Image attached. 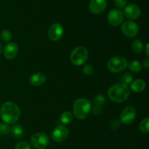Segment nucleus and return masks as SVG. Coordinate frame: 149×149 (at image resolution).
<instances>
[{"label":"nucleus","mask_w":149,"mask_h":149,"mask_svg":"<svg viewBox=\"0 0 149 149\" xmlns=\"http://www.w3.org/2000/svg\"><path fill=\"white\" fill-rule=\"evenodd\" d=\"M20 111L17 104L13 102H5L0 108V116L4 123L14 125L19 119Z\"/></svg>","instance_id":"obj_1"},{"label":"nucleus","mask_w":149,"mask_h":149,"mask_svg":"<svg viewBox=\"0 0 149 149\" xmlns=\"http://www.w3.org/2000/svg\"><path fill=\"white\" fill-rule=\"evenodd\" d=\"M130 94V87L124 83L113 84L108 90V96L115 103H123L126 101Z\"/></svg>","instance_id":"obj_2"},{"label":"nucleus","mask_w":149,"mask_h":149,"mask_svg":"<svg viewBox=\"0 0 149 149\" xmlns=\"http://www.w3.org/2000/svg\"><path fill=\"white\" fill-rule=\"evenodd\" d=\"M91 102L86 98H79L73 106L74 115L77 119L82 120L85 119L91 110Z\"/></svg>","instance_id":"obj_3"},{"label":"nucleus","mask_w":149,"mask_h":149,"mask_svg":"<svg viewBox=\"0 0 149 149\" xmlns=\"http://www.w3.org/2000/svg\"><path fill=\"white\" fill-rule=\"evenodd\" d=\"M128 61L123 56H114L111 58L107 63V68L113 73H119L126 69Z\"/></svg>","instance_id":"obj_4"},{"label":"nucleus","mask_w":149,"mask_h":149,"mask_svg":"<svg viewBox=\"0 0 149 149\" xmlns=\"http://www.w3.org/2000/svg\"><path fill=\"white\" fill-rule=\"evenodd\" d=\"M88 57V51L83 46H79L73 49L70 55L71 62L74 65H81L87 61Z\"/></svg>","instance_id":"obj_5"},{"label":"nucleus","mask_w":149,"mask_h":149,"mask_svg":"<svg viewBox=\"0 0 149 149\" xmlns=\"http://www.w3.org/2000/svg\"><path fill=\"white\" fill-rule=\"evenodd\" d=\"M49 141V137L44 132H36L31 138V144L36 149H45Z\"/></svg>","instance_id":"obj_6"},{"label":"nucleus","mask_w":149,"mask_h":149,"mask_svg":"<svg viewBox=\"0 0 149 149\" xmlns=\"http://www.w3.org/2000/svg\"><path fill=\"white\" fill-rule=\"evenodd\" d=\"M136 109L132 106H127L122 111L120 116V122L125 125H130L136 119Z\"/></svg>","instance_id":"obj_7"},{"label":"nucleus","mask_w":149,"mask_h":149,"mask_svg":"<svg viewBox=\"0 0 149 149\" xmlns=\"http://www.w3.org/2000/svg\"><path fill=\"white\" fill-rule=\"evenodd\" d=\"M69 135L68 128L64 125H58L52 132V139L54 142L61 143L67 139Z\"/></svg>","instance_id":"obj_8"},{"label":"nucleus","mask_w":149,"mask_h":149,"mask_svg":"<svg viewBox=\"0 0 149 149\" xmlns=\"http://www.w3.org/2000/svg\"><path fill=\"white\" fill-rule=\"evenodd\" d=\"M122 31L128 37H135L139 33V27L136 23L132 20H127L122 25Z\"/></svg>","instance_id":"obj_9"},{"label":"nucleus","mask_w":149,"mask_h":149,"mask_svg":"<svg viewBox=\"0 0 149 149\" xmlns=\"http://www.w3.org/2000/svg\"><path fill=\"white\" fill-rule=\"evenodd\" d=\"M124 17H125V15H124L123 12L119 9H113L109 12L107 16L109 24L115 27L122 24L124 20Z\"/></svg>","instance_id":"obj_10"},{"label":"nucleus","mask_w":149,"mask_h":149,"mask_svg":"<svg viewBox=\"0 0 149 149\" xmlns=\"http://www.w3.org/2000/svg\"><path fill=\"white\" fill-rule=\"evenodd\" d=\"M63 27L60 23H54L48 30V37L50 40L53 42H57L60 40L63 35Z\"/></svg>","instance_id":"obj_11"},{"label":"nucleus","mask_w":149,"mask_h":149,"mask_svg":"<svg viewBox=\"0 0 149 149\" xmlns=\"http://www.w3.org/2000/svg\"><path fill=\"white\" fill-rule=\"evenodd\" d=\"M124 15L130 20H135L138 18L141 14V10L137 4H130L126 6L124 10Z\"/></svg>","instance_id":"obj_12"},{"label":"nucleus","mask_w":149,"mask_h":149,"mask_svg":"<svg viewBox=\"0 0 149 149\" xmlns=\"http://www.w3.org/2000/svg\"><path fill=\"white\" fill-rule=\"evenodd\" d=\"M107 6L106 0H90L89 10L93 14H100L104 11Z\"/></svg>","instance_id":"obj_13"},{"label":"nucleus","mask_w":149,"mask_h":149,"mask_svg":"<svg viewBox=\"0 0 149 149\" xmlns=\"http://www.w3.org/2000/svg\"><path fill=\"white\" fill-rule=\"evenodd\" d=\"M18 52V47L15 42H9L4 48V55L6 59H14Z\"/></svg>","instance_id":"obj_14"},{"label":"nucleus","mask_w":149,"mask_h":149,"mask_svg":"<svg viewBox=\"0 0 149 149\" xmlns=\"http://www.w3.org/2000/svg\"><path fill=\"white\" fill-rule=\"evenodd\" d=\"M45 81H46V77L42 73H36V74H33L29 79L31 84L35 86V87L42 86V84H45Z\"/></svg>","instance_id":"obj_15"},{"label":"nucleus","mask_w":149,"mask_h":149,"mask_svg":"<svg viewBox=\"0 0 149 149\" xmlns=\"http://www.w3.org/2000/svg\"><path fill=\"white\" fill-rule=\"evenodd\" d=\"M146 87L145 81L141 79H138L132 81L130 84V89L135 93H141L143 91Z\"/></svg>","instance_id":"obj_16"},{"label":"nucleus","mask_w":149,"mask_h":149,"mask_svg":"<svg viewBox=\"0 0 149 149\" xmlns=\"http://www.w3.org/2000/svg\"><path fill=\"white\" fill-rule=\"evenodd\" d=\"M11 133L13 136L16 139H20V138H23V135H24V130L21 125H15L11 127Z\"/></svg>","instance_id":"obj_17"},{"label":"nucleus","mask_w":149,"mask_h":149,"mask_svg":"<svg viewBox=\"0 0 149 149\" xmlns=\"http://www.w3.org/2000/svg\"><path fill=\"white\" fill-rule=\"evenodd\" d=\"M73 119H74V115L71 112L65 111L60 116V122L64 125H68L72 122Z\"/></svg>","instance_id":"obj_18"},{"label":"nucleus","mask_w":149,"mask_h":149,"mask_svg":"<svg viewBox=\"0 0 149 149\" xmlns=\"http://www.w3.org/2000/svg\"><path fill=\"white\" fill-rule=\"evenodd\" d=\"M132 51L135 54H141L143 51V45L142 42L140 39H135L132 43Z\"/></svg>","instance_id":"obj_19"},{"label":"nucleus","mask_w":149,"mask_h":149,"mask_svg":"<svg viewBox=\"0 0 149 149\" xmlns=\"http://www.w3.org/2000/svg\"><path fill=\"white\" fill-rule=\"evenodd\" d=\"M129 68L132 72L137 74V73L141 72L142 70V65L141 63L138 61H132L129 63Z\"/></svg>","instance_id":"obj_20"},{"label":"nucleus","mask_w":149,"mask_h":149,"mask_svg":"<svg viewBox=\"0 0 149 149\" xmlns=\"http://www.w3.org/2000/svg\"><path fill=\"white\" fill-rule=\"evenodd\" d=\"M139 129L143 133H148L149 132V118L143 119L139 125Z\"/></svg>","instance_id":"obj_21"},{"label":"nucleus","mask_w":149,"mask_h":149,"mask_svg":"<svg viewBox=\"0 0 149 149\" xmlns=\"http://www.w3.org/2000/svg\"><path fill=\"white\" fill-rule=\"evenodd\" d=\"M106 97H104L102 95H97V96H95L93 100V103H94L95 106H102L103 105L106 104Z\"/></svg>","instance_id":"obj_22"},{"label":"nucleus","mask_w":149,"mask_h":149,"mask_svg":"<svg viewBox=\"0 0 149 149\" xmlns=\"http://www.w3.org/2000/svg\"><path fill=\"white\" fill-rule=\"evenodd\" d=\"M0 36H1V40L4 42H9L12 39V37H13L12 33L8 30H3L1 32Z\"/></svg>","instance_id":"obj_23"},{"label":"nucleus","mask_w":149,"mask_h":149,"mask_svg":"<svg viewBox=\"0 0 149 149\" xmlns=\"http://www.w3.org/2000/svg\"><path fill=\"white\" fill-rule=\"evenodd\" d=\"M121 81H122V83H124V84L127 85V84H131L132 81H133V77L132 76V74H130V72H126L122 77Z\"/></svg>","instance_id":"obj_24"},{"label":"nucleus","mask_w":149,"mask_h":149,"mask_svg":"<svg viewBox=\"0 0 149 149\" xmlns=\"http://www.w3.org/2000/svg\"><path fill=\"white\" fill-rule=\"evenodd\" d=\"M11 131V127L10 125L6 123H0V134L1 135H7Z\"/></svg>","instance_id":"obj_25"},{"label":"nucleus","mask_w":149,"mask_h":149,"mask_svg":"<svg viewBox=\"0 0 149 149\" xmlns=\"http://www.w3.org/2000/svg\"><path fill=\"white\" fill-rule=\"evenodd\" d=\"M83 73L84 75L90 76L93 73V67L90 64H85L83 66Z\"/></svg>","instance_id":"obj_26"},{"label":"nucleus","mask_w":149,"mask_h":149,"mask_svg":"<svg viewBox=\"0 0 149 149\" xmlns=\"http://www.w3.org/2000/svg\"><path fill=\"white\" fill-rule=\"evenodd\" d=\"M121 126V122L118 119H114V120H112L111 122L109 127H110V129L112 130H118Z\"/></svg>","instance_id":"obj_27"},{"label":"nucleus","mask_w":149,"mask_h":149,"mask_svg":"<svg viewBox=\"0 0 149 149\" xmlns=\"http://www.w3.org/2000/svg\"><path fill=\"white\" fill-rule=\"evenodd\" d=\"M15 149H31V146L26 141H21L16 144Z\"/></svg>","instance_id":"obj_28"},{"label":"nucleus","mask_w":149,"mask_h":149,"mask_svg":"<svg viewBox=\"0 0 149 149\" xmlns=\"http://www.w3.org/2000/svg\"><path fill=\"white\" fill-rule=\"evenodd\" d=\"M127 0H115V4L118 8H125L127 5Z\"/></svg>","instance_id":"obj_29"},{"label":"nucleus","mask_w":149,"mask_h":149,"mask_svg":"<svg viewBox=\"0 0 149 149\" xmlns=\"http://www.w3.org/2000/svg\"><path fill=\"white\" fill-rule=\"evenodd\" d=\"M92 113H93V115H95V116H100V115L102 113L101 106H95L93 108V110H92Z\"/></svg>","instance_id":"obj_30"},{"label":"nucleus","mask_w":149,"mask_h":149,"mask_svg":"<svg viewBox=\"0 0 149 149\" xmlns=\"http://www.w3.org/2000/svg\"><path fill=\"white\" fill-rule=\"evenodd\" d=\"M143 66V68H145L146 69L148 68V67H149V60H148V58H146L145 60H144L143 62L142 67Z\"/></svg>","instance_id":"obj_31"},{"label":"nucleus","mask_w":149,"mask_h":149,"mask_svg":"<svg viewBox=\"0 0 149 149\" xmlns=\"http://www.w3.org/2000/svg\"><path fill=\"white\" fill-rule=\"evenodd\" d=\"M148 47H149V44H148V43H147V44H146V47H145V52H146V54L147 58H148V56H149Z\"/></svg>","instance_id":"obj_32"},{"label":"nucleus","mask_w":149,"mask_h":149,"mask_svg":"<svg viewBox=\"0 0 149 149\" xmlns=\"http://www.w3.org/2000/svg\"><path fill=\"white\" fill-rule=\"evenodd\" d=\"M1 52H2V46L0 45V55H1Z\"/></svg>","instance_id":"obj_33"}]
</instances>
